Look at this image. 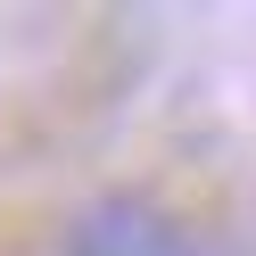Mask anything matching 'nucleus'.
<instances>
[{
	"mask_svg": "<svg viewBox=\"0 0 256 256\" xmlns=\"http://www.w3.org/2000/svg\"><path fill=\"white\" fill-rule=\"evenodd\" d=\"M58 256H198L190 223L149 190H100L66 215Z\"/></svg>",
	"mask_w": 256,
	"mask_h": 256,
	"instance_id": "nucleus-1",
	"label": "nucleus"
}]
</instances>
